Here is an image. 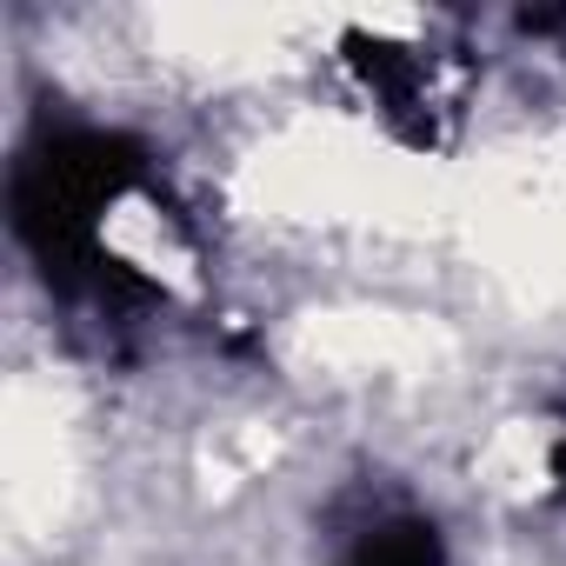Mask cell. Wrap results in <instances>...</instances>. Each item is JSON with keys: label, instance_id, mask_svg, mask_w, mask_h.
Returning a JSON list of instances; mask_svg holds the SVG:
<instances>
[{"label": "cell", "instance_id": "cell-1", "mask_svg": "<svg viewBox=\"0 0 566 566\" xmlns=\"http://www.w3.org/2000/svg\"><path fill=\"white\" fill-rule=\"evenodd\" d=\"M440 533L420 513H374L347 533L340 566H440Z\"/></svg>", "mask_w": 566, "mask_h": 566}, {"label": "cell", "instance_id": "cell-2", "mask_svg": "<svg viewBox=\"0 0 566 566\" xmlns=\"http://www.w3.org/2000/svg\"><path fill=\"white\" fill-rule=\"evenodd\" d=\"M559 480H566V453H559Z\"/></svg>", "mask_w": 566, "mask_h": 566}]
</instances>
